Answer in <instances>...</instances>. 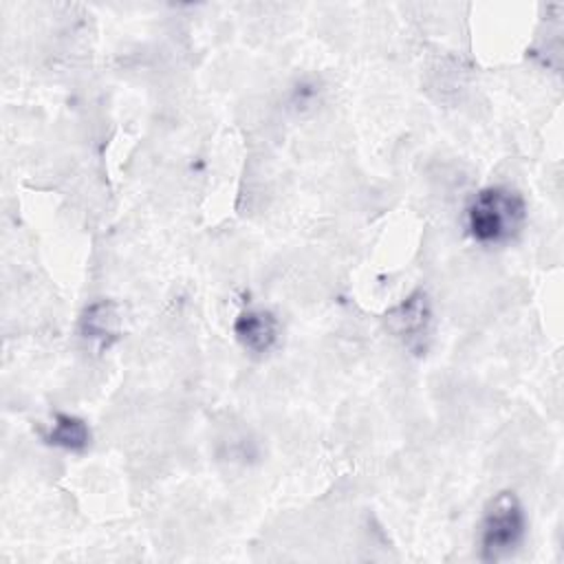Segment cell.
<instances>
[{
	"instance_id": "8992f818",
	"label": "cell",
	"mask_w": 564,
	"mask_h": 564,
	"mask_svg": "<svg viewBox=\"0 0 564 564\" xmlns=\"http://www.w3.org/2000/svg\"><path fill=\"white\" fill-rule=\"evenodd\" d=\"M42 438L53 447L79 454L90 445V427L84 419L75 414L57 412L48 430L42 434Z\"/></svg>"
},
{
	"instance_id": "7a4b0ae2",
	"label": "cell",
	"mask_w": 564,
	"mask_h": 564,
	"mask_svg": "<svg viewBox=\"0 0 564 564\" xmlns=\"http://www.w3.org/2000/svg\"><path fill=\"white\" fill-rule=\"evenodd\" d=\"M527 533L524 507L513 491L496 494L480 520V557L485 562H498L518 551Z\"/></svg>"
},
{
	"instance_id": "277c9868",
	"label": "cell",
	"mask_w": 564,
	"mask_h": 564,
	"mask_svg": "<svg viewBox=\"0 0 564 564\" xmlns=\"http://www.w3.org/2000/svg\"><path fill=\"white\" fill-rule=\"evenodd\" d=\"M238 344L251 355H264L278 344L280 324L269 308H242L234 322Z\"/></svg>"
},
{
	"instance_id": "5b68a950",
	"label": "cell",
	"mask_w": 564,
	"mask_h": 564,
	"mask_svg": "<svg viewBox=\"0 0 564 564\" xmlns=\"http://www.w3.org/2000/svg\"><path fill=\"white\" fill-rule=\"evenodd\" d=\"M82 337L108 348L112 341L119 339V313L117 306L108 300H97L82 313L79 319Z\"/></svg>"
},
{
	"instance_id": "3957f363",
	"label": "cell",
	"mask_w": 564,
	"mask_h": 564,
	"mask_svg": "<svg viewBox=\"0 0 564 564\" xmlns=\"http://www.w3.org/2000/svg\"><path fill=\"white\" fill-rule=\"evenodd\" d=\"M386 324L394 337H399L408 348H419L430 333L432 308L423 291H414L408 300L397 304L386 313Z\"/></svg>"
},
{
	"instance_id": "6da1fadb",
	"label": "cell",
	"mask_w": 564,
	"mask_h": 564,
	"mask_svg": "<svg viewBox=\"0 0 564 564\" xmlns=\"http://www.w3.org/2000/svg\"><path fill=\"white\" fill-rule=\"evenodd\" d=\"M527 223L522 194L507 185L478 189L465 207V229L471 240L485 247L507 245L520 236Z\"/></svg>"
}]
</instances>
